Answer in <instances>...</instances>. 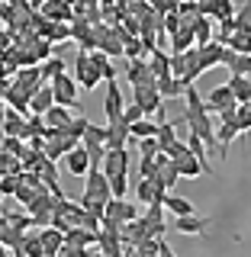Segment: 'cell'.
<instances>
[{"label": "cell", "instance_id": "obj_1", "mask_svg": "<svg viewBox=\"0 0 251 257\" xmlns=\"http://www.w3.org/2000/svg\"><path fill=\"white\" fill-rule=\"evenodd\" d=\"M129 164H132V151L129 148H116V151H107L100 161V171L107 180H116V177H129Z\"/></svg>", "mask_w": 251, "mask_h": 257}, {"label": "cell", "instance_id": "obj_2", "mask_svg": "<svg viewBox=\"0 0 251 257\" xmlns=\"http://www.w3.org/2000/svg\"><path fill=\"white\" fill-rule=\"evenodd\" d=\"M48 87H52V100L58 103V106H68V109L77 106V80L74 77L58 74V77L48 80Z\"/></svg>", "mask_w": 251, "mask_h": 257}, {"label": "cell", "instance_id": "obj_3", "mask_svg": "<svg viewBox=\"0 0 251 257\" xmlns=\"http://www.w3.org/2000/svg\"><path fill=\"white\" fill-rule=\"evenodd\" d=\"M135 219H139L135 206L126 203V199H116V196H113L110 203L103 206V219H100V222H110V225H119V228H123L126 222H135Z\"/></svg>", "mask_w": 251, "mask_h": 257}, {"label": "cell", "instance_id": "obj_4", "mask_svg": "<svg viewBox=\"0 0 251 257\" xmlns=\"http://www.w3.org/2000/svg\"><path fill=\"white\" fill-rule=\"evenodd\" d=\"M84 199H97V203H110L113 193H110V180L103 177L100 167H91L87 171V190H84Z\"/></svg>", "mask_w": 251, "mask_h": 257}, {"label": "cell", "instance_id": "obj_5", "mask_svg": "<svg viewBox=\"0 0 251 257\" xmlns=\"http://www.w3.org/2000/svg\"><path fill=\"white\" fill-rule=\"evenodd\" d=\"M74 80H77V87H84V90H94L97 84H100V71L91 64V58H87V52H77V58H74Z\"/></svg>", "mask_w": 251, "mask_h": 257}, {"label": "cell", "instance_id": "obj_6", "mask_svg": "<svg viewBox=\"0 0 251 257\" xmlns=\"http://www.w3.org/2000/svg\"><path fill=\"white\" fill-rule=\"evenodd\" d=\"M148 180H155V187H161V190L168 193V190H171L177 180H181V177H177L174 164H171V158H168V155H161V151H158V155H155V174H151Z\"/></svg>", "mask_w": 251, "mask_h": 257}, {"label": "cell", "instance_id": "obj_7", "mask_svg": "<svg viewBox=\"0 0 251 257\" xmlns=\"http://www.w3.org/2000/svg\"><path fill=\"white\" fill-rule=\"evenodd\" d=\"M203 103H206L209 116H219V112H232V109L238 106V103H235V96H232V90H229L225 84H219V87H216V90L209 93Z\"/></svg>", "mask_w": 251, "mask_h": 257}, {"label": "cell", "instance_id": "obj_8", "mask_svg": "<svg viewBox=\"0 0 251 257\" xmlns=\"http://www.w3.org/2000/svg\"><path fill=\"white\" fill-rule=\"evenodd\" d=\"M132 103L145 112V116L164 109V100H161V93L155 90V87H132Z\"/></svg>", "mask_w": 251, "mask_h": 257}, {"label": "cell", "instance_id": "obj_9", "mask_svg": "<svg viewBox=\"0 0 251 257\" xmlns=\"http://www.w3.org/2000/svg\"><path fill=\"white\" fill-rule=\"evenodd\" d=\"M126 80L132 87H155V74H151V68H148V61H145V58H132V61H129Z\"/></svg>", "mask_w": 251, "mask_h": 257}, {"label": "cell", "instance_id": "obj_10", "mask_svg": "<svg viewBox=\"0 0 251 257\" xmlns=\"http://www.w3.org/2000/svg\"><path fill=\"white\" fill-rule=\"evenodd\" d=\"M123 93H119L116 80H107V96H103V112H107V122H119L123 116Z\"/></svg>", "mask_w": 251, "mask_h": 257}, {"label": "cell", "instance_id": "obj_11", "mask_svg": "<svg viewBox=\"0 0 251 257\" xmlns=\"http://www.w3.org/2000/svg\"><path fill=\"white\" fill-rule=\"evenodd\" d=\"M10 84L20 87V90H26V93H36L45 80H42V74H39V64H29V68L16 71V77H10Z\"/></svg>", "mask_w": 251, "mask_h": 257}, {"label": "cell", "instance_id": "obj_12", "mask_svg": "<svg viewBox=\"0 0 251 257\" xmlns=\"http://www.w3.org/2000/svg\"><path fill=\"white\" fill-rule=\"evenodd\" d=\"M135 196H139V203H142V206H161L168 193L161 190V187H155V180L142 177V180L135 183Z\"/></svg>", "mask_w": 251, "mask_h": 257}, {"label": "cell", "instance_id": "obj_13", "mask_svg": "<svg viewBox=\"0 0 251 257\" xmlns=\"http://www.w3.org/2000/svg\"><path fill=\"white\" fill-rule=\"evenodd\" d=\"M0 128H4L10 139H26V116H20L16 109L4 106V116H0Z\"/></svg>", "mask_w": 251, "mask_h": 257}, {"label": "cell", "instance_id": "obj_14", "mask_svg": "<svg viewBox=\"0 0 251 257\" xmlns=\"http://www.w3.org/2000/svg\"><path fill=\"white\" fill-rule=\"evenodd\" d=\"M213 225V219H203V215H184V219H174V231L181 235H206V228Z\"/></svg>", "mask_w": 251, "mask_h": 257}, {"label": "cell", "instance_id": "obj_15", "mask_svg": "<svg viewBox=\"0 0 251 257\" xmlns=\"http://www.w3.org/2000/svg\"><path fill=\"white\" fill-rule=\"evenodd\" d=\"M64 167H68L71 177H87V171H91V158H87V151L80 148H71L68 155H64Z\"/></svg>", "mask_w": 251, "mask_h": 257}, {"label": "cell", "instance_id": "obj_16", "mask_svg": "<svg viewBox=\"0 0 251 257\" xmlns=\"http://www.w3.org/2000/svg\"><path fill=\"white\" fill-rule=\"evenodd\" d=\"M107 151H116V148H129V125L119 119V122H107Z\"/></svg>", "mask_w": 251, "mask_h": 257}, {"label": "cell", "instance_id": "obj_17", "mask_svg": "<svg viewBox=\"0 0 251 257\" xmlns=\"http://www.w3.org/2000/svg\"><path fill=\"white\" fill-rule=\"evenodd\" d=\"M197 58H200V71H209L216 64H222V45L216 42H206V45H197Z\"/></svg>", "mask_w": 251, "mask_h": 257}, {"label": "cell", "instance_id": "obj_18", "mask_svg": "<svg viewBox=\"0 0 251 257\" xmlns=\"http://www.w3.org/2000/svg\"><path fill=\"white\" fill-rule=\"evenodd\" d=\"M238 125H235V119L232 122H219V128H216V148H219V158L229 155V148H232V142L238 139Z\"/></svg>", "mask_w": 251, "mask_h": 257}, {"label": "cell", "instance_id": "obj_19", "mask_svg": "<svg viewBox=\"0 0 251 257\" xmlns=\"http://www.w3.org/2000/svg\"><path fill=\"white\" fill-rule=\"evenodd\" d=\"M171 164H174L177 177H200V174H203V164H200V161H197V158L190 155V148L184 151V155L171 158Z\"/></svg>", "mask_w": 251, "mask_h": 257}, {"label": "cell", "instance_id": "obj_20", "mask_svg": "<svg viewBox=\"0 0 251 257\" xmlns=\"http://www.w3.org/2000/svg\"><path fill=\"white\" fill-rule=\"evenodd\" d=\"M71 109L68 106H58V103H52L45 112H42V122H45V128H68V122H71Z\"/></svg>", "mask_w": 251, "mask_h": 257}, {"label": "cell", "instance_id": "obj_21", "mask_svg": "<svg viewBox=\"0 0 251 257\" xmlns=\"http://www.w3.org/2000/svg\"><path fill=\"white\" fill-rule=\"evenodd\" d=\"M190 84H184L181 77H161L155 80V90L161 93V100H174V96H184V90H187Z\"/></svg>", "mask_w": 251, "mask_h": 257}, {"label": "cell", "instance_id": "obj_22", "mask_svg": "<svg viewBox=\"0 0 251 257\" xmlns=\"http://www.w3.org/2000/svg\"><path fill=\"white\" fill-rule=\"evenodd\" d=\"M190 29H193V45L213 42V20H209V16H193Z\"/></svg>", "mask_w": 251, "mask_h": 257}, {"label": "cell", "instance_id": "obj_23", "mask_svg": "<svg viewBox=\"0 0 251 257\" xmlns=\"http://www.w3.org/2000/svg\"><path fill=\"white\" fill-rule=\"evenodd\" d=\"M52 103L55 100H52V87H48V84H42L36 93H29V112H32V116H42Z\"/></svg>", "mask_w": 251, "mask_h": 257}, {"label": "cell", "instance_id": "obj_24", "mask_svg": "<svg viewBox=\"0 0 251 257\" xmlns=\"http://www.w3.org/2000/svg\"><path fill=\"white\" fill-rule=\"evenodd\" d=\"M161 206H168V212H174V219H184V215H193V212H197L190 199H184V196H174V193H168V196H164V203H161Z\"/></svg>", "mask_w": 251, "mask_h": 257}, {"label": "cell", "instance_id": "obj_25", "mask_svg": "<svg viewBox=\"0 0 251 257\" xmlns=\"http://www.w3.org/2000/svg\"><path fill=\"white\" fill-rule=\"evenodd\" d=\"M87 58H91V64L97 71H100V77L103 80H116V68H113V61H110V55H103V52H87Z\"/></svg>", "mask_w": 251, "mask_h": 257}, {"label": "cell", "instance_id": "obj_26", "mask_svg": "<svg viewBox=\"0 0 251 257\" xmlns=\"http://www.w3.org/2000/svg\"><path fill=\"white\" fill-rule=\"evenodd\" d=\"M225 87L232 90V96H235V103H251V80L248 77H232L225 80Z\"/></svg>", "mask_w": 251, "mask_h": 257}, {"label": "cell", "instance_id": "obj_27", "mask_svg": "<svg viewBox=\"0 0 251 257\" xmlns=\"http://www.w3.org/2000/svg\"><path fill=\"white\" fill-rule=\"evenodd\" d=\"M148 68H151V74H155V80L171 77V61H168V52L155 48V52H151V58H148Z\"/></svg>", "mask_w": 251, "mask_h": 257}, {"label": "cell", "instance_id": "obj_28", "mask_svg": "<svg viewBox=\"0 0 251 257\" xmlns=\"http://www.w3.org/2000/svg\"><path fill=\"white\" fill-rule=\"evenodd\" d=\"M171 48H174V52H187V48H193V29H190V23H181V29L171 32Z\"/></svg>", "mask_w": 251, "mask_h": 257}, {"label": "cell", "instance_id": "obj_29", "mask_svg": "<svg viewBox=\"0 0 251 257\" xmlns=\"http://www.w3.org/2000/svg\"><path fill=\"white\" fill-rule=\"evenodd\" d=\"M39 74H42V80L48 84L52 77H58V74H64V61L58 58V55H48V58L39 64Z\"/></svg>", "mask_w": 251, "mask_h": 257}, {"label": "cell", "instance_id": "obj_30", "mask_svg": "<svg viewBox=\"0 0 251 257\" xmlns=\"http://www.w3.org/2000/svg\"><path fill=\"white\" fill-rule=\"evenodd\" d=\"M155 132H158V125L151 122L148 116H145V119H139V122H132V125H129V139H135V142H139V139H155Z\"/></svg>", "mask_w": 251, "mask_h": 257}, {"label": "cell", "instance_id": "obj_31", "mask_svg": "<svg viewBox=\"0 0 251 257\" xmlns=\"http://www.w3.org/2000/svg\"><path fill=\"white\" fill-rule=\"evenodd\" d=\"M155 142H158V151H168L171 145L177 142V132H174V122H161L158 132H155Z\"/></svg>", "mask_w": 251, "mask_h": 257}, {"label": "cell", "instance_id": "obj_32", "mask_svg": "<svg viewBox=\"0 0 251 257\" xmlns=\"http://www.w3.org/2000/svg\"><path fill=\"white\" fill-rule=\"evenodd\" d=\"M225 48H232V52H235V55H251V36H248V32H232V36H229V42H225Z\"/></svg>", "mask_w": 251, "mask_h": 257}, {"label": "cell", "instance_id": "obj_33", "mask_svg": "<svg viewBox=\"0 0 251 257\" xmlns=\"http://www.w3.org/2000/svg\"><path fill=\"white\" fill-rule=\"evenodd\" d=\"M232 77H248L251 74V55H232V61L225 64Z\"/></svg>", "mask_w": 251, "mask_h": 257}, {"label": "cell", "instance_id": "obj_34", "mask_svg": "<svg viewBox=\"0 0 251 257\" xmlns=\"http://www.w3.org/2000/svg\"><path fill=\"white\" fill-rule=\"evenodd\" d=\"M235 125H238L241 135L251 132V103H238L235 106Z\"/></svg>", "mask_w": 251, "mask_h": 257}, {"label": "cell", "instance_id": "obj_35", "mask_svg": "<svg viewBox=\"0 0 251 257\" xmlns=\"http://www.w3.org/2000/svg\"><path fill=\"white\" fill-rule=\"evenodd\" d=\"M123 52L129 55V61H132V58H142V55H145V42H142V39H135V36H126Z\"/></svg>", "mask_w": 251, "mask_h": 257}, {"label": "cell", "instance_id": "obj_36", "mask_svg": "<svg viewBox=\"0 0 251 257\" xmlns=\"http://www.w3.org/2000/svg\"><path fill=\"white\" fill-rule=\"evenodd\" d=\"M0 244H20V235H16V228L7 219H0Z\"/></svg>", "mask_w": 251, "mask_h": 257}, {"label": "cell", "instance_id": "obj_37", "mask_svg": "<svg viewBox=\"0 0 251 257\" xmlns=\"http://www.w3.org/2000/svg\"><path fill=\"white\" fill-rule=\"evenodd\" d=\"M232 20H235V29L238 32H248V36H251V4H245V10H238Z\"/></svg>", "mask_w": 251, "mask_h": 257}, {"label": "cell", "instance_id": "obj_38", "mask_svg": "<svg viewBox=\"0 0 251 257\" xmlns=\"http://www.w3.org/2000/svg\"><path fill=\"white\" fill-rule=\"evenodd\" d=\"M119 119H123L126 125H132V122H139V119H145V112L135 106V103H126V106H123V116H119Z\"/></svg>", "mask_w": 251, "mask_h": 257}, {"label": "cell", "instance_id": "obj_39", "mask_svg": "<svg viewBox=\"0 0 251 257\" xmlns=\"http://www.w3.org/2000/svg\"><path fill=\"white\" fill-rule=\"evenodd\" d=\"M139 155L142 158H155L158 155V142L155 139H139Z\"/></svg>", "mask_w": 251, "mask_h": 257}, {"label": "cell", "instance_id": "obj_40", "mask_svg": "<svg viewBox=\"0 0 251 257\" xmlns=\"http://www.w3.org/2000/svg\"><path fill=\"white\" fill-rule=\"evenodd\" d=\"M16 183H20V177H13V174L0 177V196H10V193H16Z\"/></svg>", "mask_w": 251, "mask_h": 257}, {"label": "cell", "instance_id": "obj_41", "mask_svg": "<svg viewBox=\"0 0 251 257\" xmlns=\"http://www.w3.org/2000/svg\"><path fill=\"white\" fill-rule=\"evenodd\" d=\"M58 257H91V251H87V247H77V244H61Z\"/></svg>", "mask_w": 251, "mask_h": 257}, {"label": "cell", "instance_id": "obj_42", "mask_svg": "<svg viewBox=\"0 0 251 257\" xmlns=\"http://www.w3.org/2000/svg\"><path fill=\"white\" fill-rule=\"evenodd\" d=\"M42 13L45 16H55V20H68V7H61V4H45Z\"/></svg>", "mask_w": 251, "mask_h": 257}, {"label": "cell", "instance_id": "obj_43", "mask_svg": "<svg viewBox=\"0 0 251 257\" xmlns=\"http://www.w3.org/2000/svg\"><path fill=\"white\" fill-rule=\"evenodd\" d=\"M0 257H7V251H4V247H0Z\"/></svg>", "mask_w": 251, "mask_h": 257}, {"label": "cell", "instance_id": "obj_44", "mask_svg": "<svg viewBox=\"0 0 251 257\" xmlns=\"http://www.w3.org/2000/svg\"><path fill=\"white\" fill-rule=\"evenodd\" d=\"M248 80H251V74H248Z\"/></svg>", "mask_w": 251, "mask_h": 257}]
</instances>
